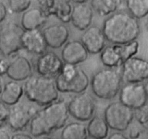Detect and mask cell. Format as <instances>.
<instances>
[{
    "mask_svg": "<svg viewBox=\"0 0 148 139\" xmlns=\"http://www.w3.org/2000/svg\"><path fill=\"white\" fill-rule=\"evenodd\" d=\"M88 136L86 124L80 122L67 124L60 134L61 139H88Z\"/></svg>",
    "mask_w": 148,
    "mask_h": 139,
    "instance_id": "25",
    "label": "cell"
},
{
    "mask_svg": "<svg viewBox=\"0 0 148 139\" xmlns=\"http://www.w3.org/2000/svg\"><path fill=\"white\" fill-rule=\"evenodd\" d=\"M59 93L55 79L41 75H32L24 84V94L28 101L40 106L58 101Z\"/></svg>",
    "mask_w": 148,
    "mask_h": 139,
    "instance_id": "3",
    "label": "cell"
},
{
    "mask_svg": "<svg viewBox=\"0 0 148 139\" xmlns=\"http://www.w3.org/2000/svg\"><path fill=\"white\" fill-rule=\"evenodd\" d=\"M24 30L15 22H8L0 27V53L10 57L22 49L21 37Z\"/></svg>",
    "mask_w": 148,
    "mask_h": 139,
    "instance_id": "6",
    "label": "cell"
},
{
    "mask_svg": "<svg viewBox=\"0 0 148 139\" xmlns=\"http://www.w3.org/2000/svg\"><path fill=\"white\" fill-rule=\"evenodd\" d=\"M47 47L59 49L64 47L70 37L69 28L63 24H54L45 27L42 31Z\"/></svg>",
    "mask_w": 148,
    "mask_h": 139,
    "instance_id": "17",
    "label": "cell"
},
{
    "mask_svg": "<svg viewBox=\"0 0 148 139\" xmlns=\"http://www.w3.org/2000/svg\"><path fill=\"white\" fill-rule=\"evenodd\" d=\"M88 136L92 139H105L108 137L109 127L104 118L95 115L86 126Z\"/></svg>",
    "mask_w": 148,
    "mask_h": 139,
    "instance_id": "23",
    "label": "cell"
},
{
    "mask_svg": "<svg viewBox=\"0 0 148 139\" xmlns=\"http://www.w3.org/2000/svg\"><path fill=\"white\" fill-rule=\"evenodd\" d=\"M122 81L126 84H141L148 80V61L133 57L128 60L121 66Z\"/></svg>",
    "mask_w": 148,
    "mask_h": 139,
    "instance_id": "8",
    "label": "cell"
},
{
    "mask_svg": "<svg viewBox=\"0 0 148 139\" xmlns=\"http://www.w3.org/2000/svg\"><path fill=\"white\" fill-rule=\"evenodd\" d=\"M32 2L30 0H10L8 9L12 13H22L30 9Z\"/></svg>",
    "mask_w": 148,
    "mask_h": 139,
    "instance_id": "28",
    "label": "cell"
},
{
    "mask_svg": "<svg viewBox=\"0 0 148 139\" xmlns=\"http://www.w3.org/2000/svg\"><path fill=\"white\" fill-rule=\"evenodd\" d=\"M24 94V87L18 82H8L3 87L0 101L7 106H13L18 104Z\"/></svg>",
    "mask_w": 148,
    "mask_h": 139,
    "instance_id": "21",
    "label": "cell"
},
{
    "mask_svg": "<svg viewBox=\"0 0 148 139\" xmlns=\"http://www.w3.org/2000/svg\"><path fill=\"white\" fill-rule=\"evenodd\" d=\"M70 115L79 122H87L95 116L96 105L93 97L84 92L73 97L68 104Z\"/></svg>",
    "mask_w": 148,
    "mask_h": 139,
    "instance_id": "7",
    "label": "cell"
},
{
    "mask_svg": "<svg viewBox=\"0 0 148 139\" xmlns=\"http://www.w3.org/2000/svg\"><path fill=\"white\" fill-rule=\"evenodd\" d=\"M144 86H145V93H146L147 98V100H148V80L146 82V83H145V84H144Z\"/></svg>",
    "mask_w": 148,
    "mask_h": 139,
    "instance_id": "37",
    "label": "cell"
},
{
    "mask_svg": "<svg viewBox=\"0 0 148 139\" xmlns=\"http://www.w3.org/2000/svg\"><path fill=\"white\" fill-rule=\"evenodd\" d=\"M22 48L27 52L36 55H42L46 53L47 44L42 31L40 29L24 31L21 37Z\"/></svg>",
    "mask_w": 148,
    "mask_h": 139,
    "instance_id": "19",
    "label": "cell"
},
{
    "mask_svg": "<svg viewBox=\"0 0 148 139\" xmlns=\"http://www.w3.org/2000/svg\"><path fill=\"white\" fill-rule=\"evenodd\" d=\"M107 41L112 44H124L136 41L140 34L138 20L129 12L117 11L109 15L102 24Z\"/></svg>",
    "mask_w": 148,
    "mask_h": 139,
    "instance_id": "2",
    "label": "cell"
},
{
    "mask_svg": "<svg viewBox=\"0 0 148 139\" xmlns=\"http://www.w3.org/2000/svg\"><path fill=\"white\" fill-rule=\"evenodd\" d=\"M143 130H145L144 127L142 124H139L138 122H132V124L129 126V136L130 139H138L142 135Z\"/></svg>",
    "mask_w": 148,
    "mask_h": 139,
    "instance_id": "30",
    "label": "cell"
},
{
    "mask_svg": "<svg viewBox=\"0 0 148 139\" xmlns=\"http://www.w3.org/2000/svg\"><path fill=\"white\" fill-rule=\"evenodd\" d=\"M2 90H3V84H2V79H1V77H0V95L2 94Z\"/></svg>",
    "mask_w": 148,
    "mask_h": 139,
    "instance_id": "38",
    "label": "cell"
},
{
    "mask_svg": "<svg viewBox=\"0 0 148 139\" xmlns=\"http://www.w3.org/2000/svg\"><path fill=\"white\" fill-rule=\"evenodd\" d=\"M103 118L109 128L121 133L126 131L134 121V111L120 101H116L105 109Z\"/></svg>",
    "mask_w": 148,
    "mask_h": 139,
    "instance_id": "5",
    "label": "cell"
},
{
    "mask_svg": "<svg viewBox=\"0 0 148 139\" xmlns=\"http://www.w3.org/2000/svg\"><path fill=\"white\" fill-rule=\"evenodd\" d=\"M108 139H129L126 136H125L123 133L121 132H116V133L111 134L110 136H108Z\"/></svg>",
    "mask_w": 148,
    "mask_h": 139,
    "instance_id": "35",
    "label": "cell"
},
{
    "mask_svg": "<svg viewBox=\"0 0 148 139\" xmlns=\"http://www.w3.org/2000/svg\"><path fill=\"white\" fill-rule=\"evenodd\" d=\"M121 0H92L90 5L93 10L101 16H107L115 13L121 7Z\"/></svg>",
    "mask_w": 148,
    "mask_h": 139,
    "instance_id": "24",
    "label": "cell"
},
{
    "mask_svg": "<svg viewBox=\"0 0 148 139\" xmlns=\"http://www.w3.org/2000/svg\"><path fill=\"white\" fill-rule=\"evenodd\" d=\"M68 104L58 101L39 110L30 122V133L33 137L41 138L51 134L66 125L69 119Z\"/></svg>",
    "mask_w": 148,
    "mask_h": 139,
    "instance_id": "1",
    "label": "cell"
},
{
    "mask_svg": "<svg viewBox=\"0 0 148 139\" xmlns=\"http://www.w3.org/2000/svg\"><path fill=\"white\" fill-rule=\"evenodd\" d=\"M55 82L58 91L64 93H82L86 92L90 84L89 76L79 67L72 77L63 79L58 76L55 79Z\"/></svg>",
    "mask_w": 148,
    "mask_h": 139,
    "instance_id": "10",
    "label": "cell"
},
{
    "mask_svg": "<svg viewBox=\"0 0 148 139\" xmlns=\"http://www.w3.org/2000/svg\"><path fill=\"white\" fill-rule=\"evenodd\" d=\"M100 61L108 68H116L123 64L117 44L108 45L100 53Z\"/></svg>",
    "mask_w": 148,
    "mask_h": 139,
    "instance_id": "22",
    "label": "cell"
},
{
    "mask_svg": "<svg viewBox=\"0 0 148 139\" xmlns=\"http://www.w3.org/2000/svg\"><path fill=\"white\" fill-rule=\"evenodd\" d=\"M8 15V9L5 4L0 1V24L3 22L6 19Z\"/></svg>",
    "mask_w": 148,
    "mask_h": 139,
    "instance_id": "33",
    "label": "cell"
},
{
    "mask_svg": "<svg viewBox=\"0 0 148 139\" xmlns=\"http://www.w3.org/2000/svg\"><path fill=\"white\" fill-rule=\"evenodd\" d=\"M10 114V108L8 106L0 101V127L8 123Z\"/></svg>",
    "mask_w": 148,
    "mask_h": 139,
    "instance_id": "31",
    "label": "cell"
},
{
    "mask_svg": "<svg viewBox=\"0 0 148 139\" xmlns=\"http://www.w3.org/2000/svg\"><path fill=\"white\" fill-rule=\"evenodd\" d=\"M119 101L134 111L147 104L145 86L141 84H126L119 92Z\"/></svg>",
    "mask_w": 148,
    "mask_h": 139,
    "instance_id": "11",
    "label": "cell"
},
{
    "mask_svg": "<svg viewBox=\"0 0 148 139\" xmlns=\"http://www.w3.org/2000/svg\"><path fill=\"white\" fill-rule=\"evenodd\" d=\"M134 118L143 127L148 124V104L134 111Z\"/></svg>",
    "mask_w": 148,
    "mask_h": 139,
    "instance_id": "29",
    "label": "cell"
},
{
    "mask_svg": "<svg viewBox=\"0 0 148 139\" xmlns=\"http://www.w3.org/2000/svg\"><path fill=\"white\" fill-rule=\"evenodd\" d=\"M33 71L32 64L28 58L18 55L10 62L6 75L12 81H25L33 75Z\"/></svg>",
    "mask_w": 148,
    "mask_h": 139,
    "instance_id": "18",
    "label": "cell"
},
{
    "mask_svg": "<svg viewBox=\"0 0 148 139\" xmlns=\"http://www.w3.org/2000/svg\"><path fill=\"white\" fill-rule=\"evenodd\" d=\"M47 17L39 8L28 9L21 17V27L24 31L40 29L47 22Z\"/></svg>",
    "mask_w": 148,
    "mask_h": 139,
    "instance_id": "20",
    "label": "cell"
},
{
    "mask_svg": "<svg viewBox=\"0 0 148 139\" xmlns=\"http://www.w3.org/2000/svg\"><path fill=\"white\" fill-rule=\"evenodd\" d=\"M89 53L80 40H72L64 45L61 58L64 64L78 66L87 60Z\"/></svg>",
    "mask_w": 148,
    "mask_h": 139,
    "instance_id": "16",
    "label": "cell"
},
{
    "mask_svg": "<svg viewBox=\"0 0 148 139\" xmlns=\"http://www.w3.org/2000/svg\"><path fill=\"white\" fill-rule=\"evenodd\" d=\"M39 111L35 106L25 104H18L10 109L8 124L13 131L23 130L30 124L33 117Z\"/></svg>",
    "mask_w": 148,
    "mask_h": 139,
    "instance_id": "9",
    "label": "cell"
},
{
    "mask_svg": "<svg viewBox=\"0 0 148 139\" xmlns=\"http://www.w3.org/2000/svg\"><path fill=\"white\" fill-rule=\"evenodd\" d=\"M121 59L124 64L130 58L135 57L139 50V42L136 40L124 44H117Z\"/></svg>",
    "mask_w": 148,
    "mask_h": 139,
    "instance_id": "27",
    "label": "cell"
},
{
    "mask_svg": "<svg viewBox=\"0 0 148 139\" xmlns=\"http://www.w3.org/2000/svg\"><path fill=\"white\" fill-rule=\"evenodd\" d=\"M75 4L73 7L71 21L73 26L79 31H84L92 26L94 10L88 1H71Z\"/></svg>",
    "mask_w": 148,
    "mask_h": 139,
    "instance_id": "14",
    "label": "cell"
},
{
    "mask_svg": "<svg viewBox=\"0 0 148 139\" xmlns=\"http://www.w3.org/2000/svg\"><path fill=\"white\" fill-rule=\"evenodd\" d=\"M64 64L62 58H60L56 53L46 52L37 59L36 70L39 75L56 79L60 74Z\"/></svg>",
    "mask_w": 148,
    "mask_h": 139,
    "instance_id": "12",
    "label": "cell"
},
{
    "mask_svg": "<svg viewBox=\"0 0 148 139\" xmlns=\"http://www.w3.org/2000/svg\"><path fill=\"white\" fill-rule=\"evenodd\" d=\"M0 139H11L8 132L3 127H0Z\"/></svg>",
    "mask_w": 148,
    "mask_h": 139,
    "instance_id": "36",
    "label": "cell"
},
{
    "mask_svg": "<svg viewBox=\"0 0 148 139\" xmlns=\"http://www.w3.org/2000/svg\"><path fill=\"white\" fill-rule=\"evenodd\" d=\"M11 139H34V138L31 135L28 134V133H18L14 134L11 137Z\"/></svg>",
    "mask_w": 148,
    "mask_h": 139,
    "instance_id": "34",
    "label": "cell"
},
{
    "mask_svg": "<svg viewBox=\"0 0 148 139\" xmlns=\"http://www.w3.org/2000/svg\"><path fill=\"white\" fill-rule=\"evenodd\" d=\"M145 26H146L147 30V31H148V18H147V21H146V24H145Z\"/></svg>",
    "mask_w": 148,
    "mask_h": 139,
    "instance_id": "40",
    "label": "cell"
},
{
    "mask_svg": "<svg viewBox=\"0 0 148 139\" xmlns=\"http://www.w3.org/2000/svg\"><path fill=\"white\" fill-rule=\"evenodd\" d=\"M39 8L47 15H55L64 24L71 21L73 7L68 0H44L39 1Z\"/></svg>",
    "mask_w": 148,
    "mask_h": 139,
    "instance_id": "13",
    "label": "cell"
},
{
    "mask_svg": "<svg viewBox=\"0 0 148 139\" xmlns=\"http://www.w3.org/2000/svg\"><path fill=\"white\" fill-rule=\"evenodd\" d=\"M39 139H56V138H49V137H47V136H44V137L39 138Z\"/></svg>",
    "mask_w": 148,
    "mask_h": 139,
    "instance_id": "39",
    "label": "cell"
},
{
    "mask_svg": "<svg viewBox=\"0 0 148 139\" xmlns=\"http://www.w3.org/2000/svg\"><path fill=\"white\" fill-rule=\"evenodd\" d=\"M81 41L89 54L96 55L101 53L105 49L107 39L102 28L96 26H92L83 33L81 37Z\"/></svg>",
    "mask_w": 148,
    "mask_h": 139,
    "instance_id": "15",
    "label": "cell"
},
{
    "mask_svg": "<svg viewBox=\"0 0 148 139\" xmlns=\"http://www.w3.org/2000/svg\"><path fill=\"white\" fill-rule=\"evenodd\" d=\"M10 66V61L5 58H0V77L7 74Z\"/></svg>",
    "mask_w": 148,
    "mask_h": 139,
    "instance_id": "32",
    "label": "cell"
},
{
    "mask_svg": "<svg viewBox=\"0 0 148 139\" xmlns=\"http://www.w3.org/2000/svg\"><path fill=\"white\" fill-rule=\"evenodd\" d=\"M126 4L129 12L136 19L148 15V0H128Z\"/></svg>",
    "mask_w": 148,
    "mask_h": 139,
    "instance_id": "26",
    "label": "cell"
},
{
    "mask_svg": "<svg viewBox=\"0 0 148 139\" xmlns=\"http://www.w3.org/2000/svg\"><path fill=\"white\" fill-rule=\"evenodd\" d=\"M121 71L115 68H104L97 71L90 81L91 89L98 98L110 100L119 93L121 87Z\"/></svg>",
    "mask_w": 148,
    "mask_h": 139,
    "instance_id": "4",
    "label": "cell"
}]
</instances>
